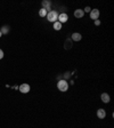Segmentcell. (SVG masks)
<instances>
[{"instance_id": "cell-2", "label": "cell", "mask_w": 114, "mask_h": 128, "mask_svg": "<svg viewBox=\"0 0 114 128\" xmlns=\"http://www.w3.org/2000/svg\"><path fill=\"white\" fill-rule=\"evenodd\" d=\"M58 15L59 14L57 13L56 10H50V12H48L47 14V20L49 22H51V23H55V22H57V20H58Z\"/></svg>"}, {"instance_id": "cell-4", "label": "cell", "mask_w": 114, "mask_h": 128, "mask_svg": "<svg viewBox=\"0 0 114 128\" xmlns=\"http://www.w3.org/2000/svg\"><path fill=\"white\" fill-rule=\"evenodd\" d=\"M18 89L22 94H27L30 92V89H31V87H30L29 84H22V85L18 87Z\"/></svg>"}, {"instance_id": "cell-11", "label": "cell", "mask_w": 114, "mask_h": 128, "mask_svg": "<svg viewBox=\"0 0 114 128\" xmlns=\"http://www.w3.org/2000/svg\"><path fill=\"white\" fill-rule=\"evenodd\" d=\"M53 28L56 31H59V30H62V28H63V24L57 21V22H55V23H53Z\"/></svg>"}, {"instance_id": "cell-5", "label": "cell", "mask_w": 114, "mask_h": 128, "mask_svg": "<svg viewBox=\"0 0 114 128\" xmlns=\"http://www.w3.org/2000/svg\"><path fill=\"white\" fill-rule=\"evenodd\" d=\"M67 20H69V15H67L66 13H62L58 15V20H57V21L63 24V23H66Z\"/></svg>"}, {"instance_id": "cell-15", "label": "cell", "mask_w": 114, "mask_h": 128, "mask_svg": "<svg viewBox=\"0 0 114 128\" xmlns=\"http://www.w3.org/2000/svg\"><path fill=\"white\" fill-rule=\"evenodd\" d=\"M94 22H95L96 26H99V25H101V21H99V20H96V21H94Z\"/></svg>"}, {"instance_id": "cell-12", "label": "cell", "mask_w": 114, "mask_h": 128, "mask_svg": "<svg viewBox=\"0 0 114 128\" xmlns=\"http://www.w3.org/2000/svg\"><path fill=\"white\" fill-rule=\"evenodd\" d=\"M47 14H48V12L46 10V9H43V8H41V9L39 10V16L40 17H46Z\"/></svg>"}, {"instance_id": "cell-9", "label": "cell", "mask_w": 114, "mask_h": 128, "mask_svg": "<svg viewBox=\"0 0 114 128\" xmlns=\"http://www.w3.org/2000/svg\"><path fill=\"white\" fill-rule=\"evenodd\" d=\"M71 39L73 40V41H80V40L82 39V36L80 34L79 32H74V33H72Z\"/></svg>"}, {"instance_id": "cell-6", "label": "cell", "mask_w": 114, "mask_h": 128, "mask_svg": "<svg viewBox=\"0 0 114 128\" xmlns=\"http://www.w3.org/2000/svg\"><path fill=\"white\" fill-rule=\"evenodd\" d=\"M41 5H42L43 9H46L47 12H50V9H51V2L50 1H48V0H43Z\"/></svg>"}, {"instance_id": "cell-13", "label": "cell", "mask_w": 114, "mask_h": 128, "mask_svg": "<svg viewBox=\"0 0 114 128\" xmlns=\"http://www.w3.org/2000/svg\"><path fill=\"white\" fill-rule=\"evenodd\" d=\"M0 31H1V33H2V34H7L8 32H9V28L5 25V26L1 28V30H0Z\"/></svg>"}, {"instance_id": "cell-16", "label": "cell", "mask_w": 114, "mask_h": 128, "mask_svg": "<svg viewBox=\"0 0 114 128\" xmlns=\"http://www.w3.org/2000/svg\"><path fill=\"white\" fill-rule=\"evenodd\" d=\"M3 58V50L2 49H0V60Z\"/></svg>"}, {"instance_id": "cell-8", "label": "cell", "mask_w": 114, "mask_h": 128, "mask_svg": "<svg viewBox=\"0 0 114 128\" xmlns=\"http://www.w3.org/2000/svg\"><path fill=\"white\" fill-rule=\"evenodd\" d=\"M101 100L103 101V103H110V101H111V97H110V95L107 93H103L101 95Z\"/></svg>"}, {"instance_id": "cell-10", "label": "cell", "mask_w": 114, "mask_h": 128, "mask_svg": "<svg viewBox=\"0 0 114 128\" xmlns=\"http://www.w3.org/2000/svg\"><path fill=\"white\" fill-rule=\"evenodd\" d=\"M83 15H85L83 9H75L74 10V16L77 17V18H82Z\"/></svg>"}, {"instance_id": "cell-7", "label": "cell", "mask_w": 114, "mask_h": 128, "mask_svg": "<svg viewBox=\"0 0 114 128\" xmlns=\"http://www.w3.org/2000/svg\"><path fill=\"white\" fill-rule=\"evenodd\" d=\"M97 117H98V119H104V118L106 117V111L104 109H98L97 110Z\"/></svg>"}, {"instance_id": "cell-3", "label": "cell", "mask_w": 114, "mask_h": 128, "mask_svg": "<svg viewBox=\"0 0 114 128\" xmlns=\"http://www.w3.org/2000/svg\"><path fill=\"white\" fill-rule=\"evenodd\" d=\"M90 18L94 20V21H96V20H99V15H101V12H99V9H97V8H95V9H91L90 13Z\"/></svg>"}, {"instance_id": "cell-14", "label": "cell", "mask_w": 114, "mask_h": 128, "mask_svg": "<svg viewBox=\"0 0 114 128\" xmlns=\"http://www.w3.org/2000/svg\"><path fill=\"white\" fill-rule=\"evenodd\" d=\"M83 12H85V13H90V12H91V8L90 7H86L85 9H83Z\"/></svg>"}, {"instance_id": "cell-1", "label": "cell", "mask_w": 114, "mask_h": 128, "mask_svg": "<svg viewBox=\"0 0 114 128\" xmlns=\"http://www.w3.org/2000/svg\"><path fill=\"white\" fill-rule=\"evenodd\" d=\"M57 88H58L59 92L65 93V92H67V89H69V82H67L65 79L59 80L58 82H57Z\"/></svg>"}, {"instance_id": "cell-17", "label": "cell", "mask_w": 114, "mask_h": 128, "mask_svg": "<svg viewBox=\"0 0 114 128\" xmlns=\"http://www.w3.org/2000/svg\"><path fill=\"white\" fill-rule=\"evenodd\" d=\"M2 37V33H1V31H0V38Z\"/></svg>"}]
</instances>
